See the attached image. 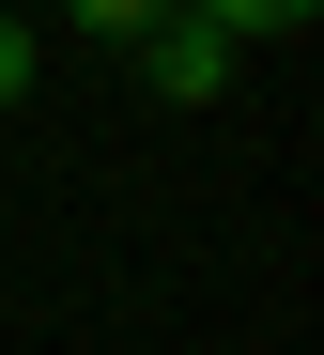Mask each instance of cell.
<instances>
[{
  "instance_id": "6da1fadb",
  "label": "cell",
  "mask_w": 324,
  "mask_h": 355,
  "mask_svg": "<svg viewBox=\"0 0 324 355\" xmlns=\"http://www.w3.org/2000/svg\"><path fill=\"white\" fill-rule=\"evenodd\" d=\"M139 78H155L170 108H201V93L232 78V31H201V16H155V31H139Z\"/></svg>"
},
{
  "instance_id": "7a4b0ae2",
  "label": "cell",
  "mask_w": 324,
  "mask_h": 355,
  "mask_svg": "<svg viewBox=\"0 0 324 355\" xmlns=\"http://www.w3.org/2000/svg\"><path fill=\"white\" fill-rule=\"evenodd\" d=\"M185 16H201V31H232V46H263V31H309L324 0H185Z\"/></svg>"
},
{
  "instance_id": "3957f363",
  "label": "cell",
  "mask_w": 324,
  "mask_h": 355,
  "mask_svg": "<svg viewBox=\"0 0 324 355\" xmlns=\"http://www.w3.org/2000/svg\"><path fill=\"white\" fill-rule=\"evenodd\" d=\"M62 16H78V31H108V46H139V31L170 16V0H62Z\"/></svg>"
},
{
  "instance_id": "277c9868",
  "label": "cell",
  "mask_w": 324,
  "mask_h": 355,
  "mask_svg": "<svg viewBox=\"0 0 324 355\" xmlns=\"http://www.w3.org/2000/svg\"><path fill=\"white\" fill-rule=\"evenodd\" d=\"M16 93H31V31L0 16V108H16Z\"/></svg>"
}]
</instances>
